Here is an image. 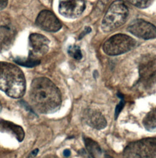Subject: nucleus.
<instances>
[{"mask_svg":"<svg viewBox=\"0 0 156 158\" xmlns=\"http://www.w3.org/2000/svg\"><path fill=\"white\" fill-rule=\"evenodd\" d=\"M29 95L32 107L42 114H51L57 111L62 103L59 89L47 78L34 79Z\"/></svg>","mask_w":156,"mask_h":158,"instance_id":"nucleus-1","label":"nucleus"},{"mask_svg":"<svg viewBox=\"0 0 156 158\" xmlns=\"http://www.w3.org/2000/svg\"><path fill=\"white\" fill-rule=\"evenodd\" d=\"M0 90L13 98L22 97L26 90L23 72L16 65L0 62Z\"/></svg>","mask_w":156,"mask_h":158,"instance_id":"nucleus-2","label":"nucleus"},{"mask_svg":"<svg viewBox=\"0 0 156 158\" xmlns=\"http://www.w3.org/2000/svg\"><path fill=\"white\" fill-rule=\"evenodd\" d=\"M128 16V7L123 1L117 0L113 2L103 20V31L109 32L121 27L127 21Z\"/></svg>","mask_w":156,"mask_h":158,"instance_id":"nucleus-3","label":"nucleus"},{"mask_svg":"<svg viewBox=\"0 0 156 158\" xmlns=\"http://www.w3.org/2000/svg\"><path fill=\"white\" fill-rule=\"evenodd\" d=\"M124 158H156V137H149L129 143L123 150Z\"/></svg>","mask_w":156,"mask_h":158,"instance_id":"nucleus-4","label":"nucleus"},{"mask_svg":"<svg viewBox=\"0 0 156 158\" xmlns=\"http://www.w3.org/2000/svg\"><path fill=\"white\" fill-rule=\"evenodd\" d=\"M135 45V41L125 34H116L108 40L103 45L104 53L109 56H117L127 53Z\"/></svg>","mask_w":156,"mask_h":158,"instance_id":"nucleus-5","label":"nucleus"},{"mask_svg":"<svg viewBox=\"0 0 156 158\" xmlns=\"http://www.w3.org/2000/svg\"><path fill=\"white\" fill-rule=\"evenodd\" d=\"M128 31L135 36L145 40L156 37V27L142 19L133 21L128 27Z\"/></svg>","mask_w":156,"mask_h":158,"instance_id":"nucleus-6","label":"nucleus"},{"mask_svg":"<svg viewBox=\"0 0 156 158\" xmlns=\"http://www.w3.org/2000/svg\"><path fill=\"white\" fill-rule=\"evenodd\" d=\"M85 8V4L84 0H62L59 5L60 14L69 19L79 17Z\"/></svg>","mask_w":156,"mask_h":158,"instance_id":"nucleus-7","label":"nucleus"},{"mask_svg":"<svg viewBox=\"0 0 156 158\" xmlns=\"http://www.w3.org/2000/svg\"><path fill=\"white\" fill-rule=\"evenodd\" d=\"M36 24L42 29L48 32H57L62 27L57 17L50 10H42L38 15Z\"/></svg>","mask_w":156,"mask_h":158,"instance_id":"nucleus-8","label":"nucleus"},{"mask_svg":"<svg viewBox=\"0 0 156 158\" xmlns=\"http://www.w3.org/2000/svg\"><path fill=\"white\" fill-rule=\"evenodd\" d=\"M29 44L31 48L29 56L37 59V56H43L48 52L50 40L42 34L34 33L29 36Z\"/></svg>","mask_w":156,"mask_h":158,"instance_id":"nucleus-9","label":"nucleus"},{"mask_svg":"<svg viewBox=\"0 0 156 158\" xmlns=\"http://www.w3.org/2000/svg\"><path fill=\"white\" fill-rule=\"evenodd\" d=\"M84 120L88 126L98 130H103L107 125L104 115L97 110L86 109L84 114Z\"/></svg>","mask_w":156,"mask_h":158,"instance_id":"nucleus-10","label":"nucleus"},{"mask_svg":"<svg viewBox=\"0 0 156 158\" xmlns=\"http://www.w3.org/2000/svg\"><path fill=\"white\" fill-rule=\"evenodd\" d=\"M15 31L9 25H0V52L10 47L15 39Z\"/></svg>","mask_w":156,"mask_h":158,"instance_id":"nucleus-11","label":"nucleus"},{"mask_svg":"<svg viewBox=\"0 0 156 158\" xmlns=\"http://www.w3.org/2000/svg\"><path fill=\"white\" fill-rule=\"evenodd\" d=\"M0 131L13 135L19 142L23 141L25 135L23 129L20 126L3 119H0Z\"/></svg>","mask_w":156,"mask_h":158,"instance_id":"nucleus-12","label":"nucleus"},{"mask_svg":"<svg viewBox=\"0 0 156 158\" xmlns=\"http://www.w3.org/2000/svg\"><path fill=\"white\" fill-rule=\"evenodd\" d=\"M85 147L90 158H99L102 153V150L99 144L93 139L84 137Z\"/></svg>","mask_w":156,"mask_h":158,"instance_id":"nucleus-13","label":"nucleus"},{"mask_svg":"<svg viewBox=\"0 0 156 158\" xmlns=\"http://www.w3.org/2000/svg\"><path fill=\"white\" fill-rule=\"evenodd\" d=\"M143 125L148 131H151L156 128V109L151 110L145 117Z\"/></svg>","mask_w":156,"mask_h":158,"instance_id":"nucleus-14","label":"nucleus"},{"mask_svg":"<svg viewBox=\"0 0 156 158\" xmlns=\"http://www.w3.org/2000/svg\"><path fill=\"white\" fill-rule=\"evenodd\" d=\"M15 62L22 66H25L27 67H35L40 64V60L37 59L32 57L29 56L27 59L25 60L22 59H18L15 60Z\"/></svg>","mask_w":156,"mask_h":158,"instance_id":"nucleus-15","label":"nucleus"},{"mask_svg":"<svg viewBox=\"0 0 156 158\" xmlns=\"http://www.w3.org/2000/svg\"><path fill=\"white\" fill-rule=\"evenodd\" d=\"M132 5L139 8H146L150 6L154 0H127Z\"/></svg>","mask_w":156,"mask_h":158,"instance_id":"nucleus-16","label":"nucleus"},{"mask_svg":"<svg viewBox=\"0 0 156 158\" xmlns=\"http://www.w3.org/2000/svg\"><path fill=\"white\" fill-rule=\"evenodd\" d=\"M117 96L121 100L120 102H119V103L117 105V106H116V108L115 109V115H114V117H115V119L117 120L119 114H120V112H121V110H123L125 105V99H124V96L120 92H118L117 94Z\"/></svg>","mask_w":156,"mask_h":158,"instance_id":"nucleus-17","label":"nucleus"},{"mask_svg":"<svg viewBox=\"0 0 156 158\" xmlns=\"http://www.w3.org/2000/svg\"><path fill=\"white\" fill-rule=\"evenodd\" d=\"M68 52L72 57H73L75 59L79 60L82 57V54L81 53L80 49L78 46L76 45L70 47L68 48Z\"/></svg>","mask_w":156,"mask_h":158,"instance_id":"nucleus-18","label":"nucleus"},{"mask_svg":"<svg viewBox=\"0 0 156 158\" xmlns=\"http://www.w3.org/2000/svg\"><path fill=\"white\" fill-rule=\"evenodd\" d=\"M149 82L151 84H156V71L154 72L149 77Z\"/></svg>","mask_w":156,"mask_h":158,"instance_id":"nucleus-19","label":"nucleus"},{"mask_svg":"<svg viewBox=\"0 0 156 158\" xmlns=\"http://www.w3.org/2000/svg\"><path fill=\"white\" fill-rule=\"evenodd\" d=\"M8 0H0V10L4 9L7 4Z\"/></svg>","mask_w":156,"mask_h":158,"instance_id":"nucleus-20","label":"nucleus"},{"mask_svg":"<svg viewBox=\"0 0 156 158\" xmlns=\"http://www.w3.org/2000/svg\"><path fill=\"white\" fill-rule=\"evenodd\" d=\"M63 155H64V156L65 158H68V157H69V156L71 155V152H70V150L66 149V150H65L64 151Z\"/></svg>","mask_w":156,"mask_h":158,"instance_id":"nucleus-21","label":"nucleus"},{"mask_svg":"<svg viewBox=\"0 0 156 158\" xmlns=\"http://www.w3.org/2000/svg\"><path fill=\"white\" fill-rule=\"evenodd\" d=\"M90 32H91V28L90 27H86L85 29V31L81 34V35H80L79 39H80V38H82L85 34H87Z\"/></svg>","mask_w":156,"mask_h":158,"instance_id":"nucleus-22","label":"nucleus"},{"mask_svg":"<svg viewBox=\"0 0 156 158\" xmlns=\"http://www.w3.org/2000/svg\"><path fill=\"white\" fill-rule=\"evenodd\" d=\"M38 153H39V150L38 149H35L34 151H32V152L31 153V155L32 157H34V156H35L38 154Z\"/></svg>","mask_w":156,"mask_h":158,"instance_id":"nucleus-23","label":"nucleus"},{"mask_svg":"<svg viewBox=\"0 0 156 158\" xmlns=\"http://www.w3.org/2000/svg\"><path fill=\"white\" fill-rule=\"evenodd\" d=\"M55 158V156H53V155H50V156H46V157H45V158Z\"/></svg>","mask_w":156,"mask_h":158,"instance_id":"nucleus-24","label":"nucleus"},{"mask_svg":"<svg viewBox=\"0 0 156 158\" xmlns=\"http://www.w3.org/2000/svg\"><path fill=\"white\" fill-rule=\"evenodd\" d=\"M105 158H113L112 156H110V155H105Z\"/></svg>","mask_w":156,"mask_h":158,"instance_id":"nucleus-25","label":"nucleus"},{"mask_svg":"<svg viewBox=\"0 0 156 158\" xmlns=\"http://www.w3.org/2000/svg\"><path fill=\"white\" fill-rule=\"evenodd\" d=\"M1 103H0V111H1Z\"/></svg>","mask_w":156,"mask_h":158,"instance_id":"nucleus-26","label":"nucleus"}]
</instances>
